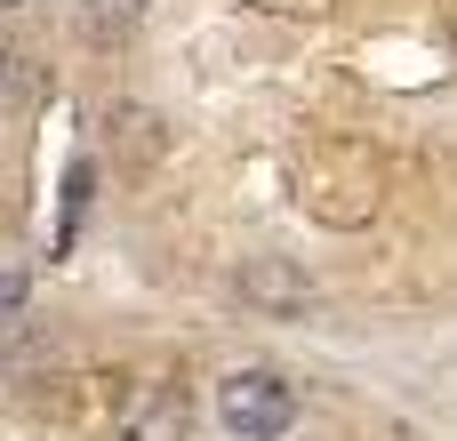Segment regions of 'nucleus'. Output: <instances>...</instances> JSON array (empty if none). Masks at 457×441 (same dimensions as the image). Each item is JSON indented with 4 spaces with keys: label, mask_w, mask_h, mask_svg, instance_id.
<instances>
[{
    "label": "nucleus",
    "mask_w": 457,
    "mask_h": 441,
    "mask_svg": "<svg viewBox=\"0 0 457 441\" xmlns=\"http://www.w3.org/2000/svg\"><path fill=\"white\" fill-rule=\"evenodd\" d=\"M16 305H24V281H16V273H0V313H16Z\"/></svg>",
    "instance_id": "obj_6"
},
{
    "label": "nucleus",
    "mask_w": 457,
    "mask_h": 441,
    "mask_svg": "<svg viewBox=\"0 0 457 441\" xmlns=\"http://www.w3.org/2000/svg\"><path fill=\"white\" fill-rule=\"evenodd\" d=\"M120 153H129V161H145V153H161V121H145V112L129 104V112H120Z\"/></svg>",
    "instance_id": "obj_5"
},
{
    "label": "nucleus",
    "mask_w": 457,
    "mask_h": 441,
    "mask_svg": "<svg viewBox=\"0 0 457 441\" xmlns=\"http://www.w3.org/2000/svg\"><path fill=\"white\" fill-rule=\"evenodd\" d=\"M0 8H24V0H0Z\"/></svg>",
    "instance_id": "obj_7"
},
{
    "label": "nucleus",
    "mask_w": 457,
    "mask_h": 441,
    "mask_svg": "<svg viewBox=\"0 0 457 441\" xmlns=\"http://www.w3.org/2000/svg\"><path fill=\"white\" fill-rule=\"evenodd\" d=\"M241 305H257V313H305L313 305V281L289 257H249L241 265Z\"/></svg>",
    "instance_id": "obj_3"
},
{
    "label": "nucleus",
    "mask_w": 457,
    "mask_h": 441,
    "mask_svg": "<svg viewBox=\"0 0 457 441\" xmlns=\"http://www.w3.org/2000/svg\"><path fill=\"white\" fill-rule=\"evenodd\" d=\"M185 434H193V402H185V386L153 378V386H137V394L120 402V441H185Z\"/></svg>",
    "instance_id": "obj_2"
},
{
    "label": "nucleus",
    "mask_w": 457,
    "mask_h": 441,
    "mask_svg": "<svg viewBox=\"0 0 457 441\" xmlns=\"http://www.w3.org/2000/svg\"><path fill=\"white\" fill-rule=\"evenodd\" d=\"M153 0H80V16H88V32H104V40H120V32H137V16H145Z\"/></svg>",
    "instance_id": "obj_4"
},
{
    "label": "nucleus",
    "mask_w": 457,
    "mask_h": 441,
    "mask_svg": "<svg viewBox=\"0 0 457 441\" xmlns=\"http://www.w3.org/2000/svg\"><path fill=\"white\" fill-rule=\"evenodd\" d=\"M217 426L241 441H281L297 426V386L273 378V370H241V378L217 386Z\"/></svg>",
    "instance_id": "obj_1"
}]
</instances>
